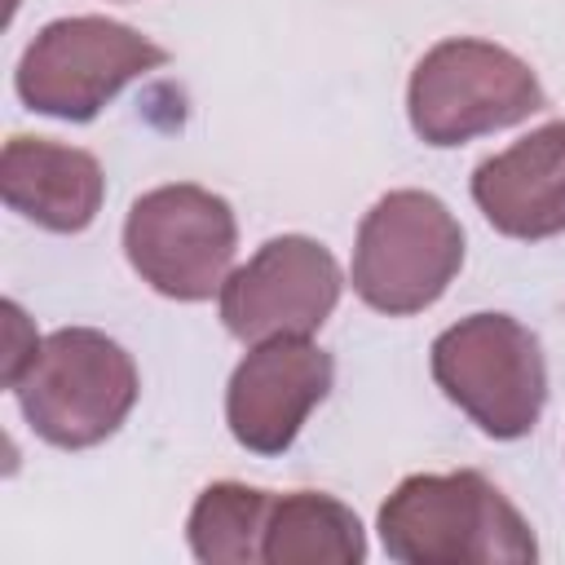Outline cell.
<instances>
[{
  "label": "cell",
  "mask_w": 565,
  "mask_h": 565,
  "mask_svg": "<svg viewBox=\"0 0 565 565\" xmlns=\"http://www.w3.org/2000/svg\"><path fill=\"white\" fill-rule=\"evenodd\" d=\"M380 539L402 565H525L539 556L525 516L472 468L406 477L380 508Z\"/></svg>",
  "instance_id": "obj_1"
},
{
  "label": "cell",
  "mask_w": 565,
  "mask_h": 565,
  "mask_svg": "<svg viewBox=\"0 0 565 565\" xmlns=\"http://www.w3.org/2000/svg\"><path fill=\"white\" fill-rule=\"evenodd\" d=\"M26 424L62 446L84 450L106 441L137 402V366L132 358L102 331L62 327L40 340L35 358L9 384Z\"/></svg>",
  "instance_id": "obj_2"
},
{
  "label": "cell",
  "mask_w": 565,
  "mask_h": 565,
  "mask_svg": "<svg viewBox=\"0 0 565 565\" xmlns=\"http://www.w3.org/2000/svg\"><path fill=\"white\" fill-rule=\"evenodd\" d=\"M433 380L490 437H525L547 397L543 349L508 313H472L437 335Z\"/></svg>",
  "instance_id": "obj_3"
},
{
  "label": "cell",
  "mask_w": 565,
  "mask_h": 565,
  "mask_svg": "<svg viewBox=\"0 0 565 565\" xmlns=\"http://www.w3.org/2000/svg\"><path fill=\"white\" fill-rule=\"evenodd\" d=\"M411 128L428 146H459L543 110L534 71L486 40H441L411 75Z\"/></svg>",
  "instance_id": "obj_4"
},
{
  "label": "cell",
  "mask_w": 565,
  "mask_h": 565,
  "mask_svg": "<svg viewBox=\"0 0 565 565\" xmlns=\"http://www.w3.org/2000/svg\"><path fill=\"white\" fill-rule=\"evenodd\" d=\"M463 260V230L437 194L393 190L358 230L353 291L380 313L428 309Z\"/></svg>",
  "instance_id": "obj_5"
},
{
  "label": "cell",
  "mask_w": 565,
  "mask_h": 565,
  "mask_svg": "<svg viewBox=\"0 0 565 565\" xmlns=\"http://www.w3.org/2000/svg\"><path fill=\"white\" fill-rule=\"evenodd\" d=\"M163 49L110 18L49 22L18 62V93L53 119H93L124 84L163 66Z\"/></svg>",
  "instance_id": "obj_6"
},
{
  "label": "cell",
  "mask_w": 565,
  "mask_h": 565,
  "mask_svg": "<svg viewBox=\"0 0 565 565\" xmlns=\"http://www.w3.org/2000/svg\"><path fill=\"white\" fill-rule=\"evenodd\" d=\"M234 247V212L203 185H159L132 203L124 225V252L132 269L172 300H207L221 291Z\"/></svg>",
  "instance_id": "obj_7"
},
{
  "label": "cell",
  "mask_w": 565,
  "mask_h": 565,
  "mask_svg": "<svg viewBox=\"0 0 565 565\" xmlns=\"http://www.w3.org/2000/svg\"><path fill=\"white\" fill-rule=\"evenodd\" d=\"M340 300V265L327 247L305 234L269 238L243 269H234L221 287L225 327L247 340H282L318 331Z\"/></svg>",
  "instance_id": "obj_8"
},
{
  "label": "cell",
  "mask_w": 565,
  "mask_h": 565,
  "mask_svg": "<svg viewBox=\"0 0 565 565\" xmlns=\"http://www.w3.org/2000/svg\"><path fill=\"white\" fill-rule=\"evenodd\" d=\"M331 375V353H322L305 335L256 344L234 366L225 393V419L234 441L252 455H282L296 441L305 415L327 397Z\"/></svg>",
  "instance_id": "obj_9"
},
{
  "label": "cell",
  "mask_w": 565,
  "mask_h": 565,
  "mask_svg": "<svg viewBox=\"0 0 565 565\" xmlns=\"http://www.w3.org/2000/svg\"><path fill=\"white\" fill-rule=\"evenodd\" d=\"M472 199L508 238L565 234V119L486 159L472 172Z\"/></svg>",
  "instance_id": "obj_10"
},
{
  "label": "cell",
  "mask_w": 565,
  "mask_h": 565,
  "mask_svg": "<svg viewBox=\"0 0 565 565\" xmlns=\"http://www.w3.org/2000/svg\"><path fill=\"white\" fill-rule=\"evenodd\" d=\"M0 194L26 221L53 234H75L102 207V168L88 150L18 132L0 154Z\"/></svg>",
  "instance_id": "obj_11"
},
{
  "label": "cell",
  "mask_w": 565,
  "mask_h": 565,
  "mask_svg": "<svg viewBox=\"0 0 565 565\" xmlns=\"http://www.w3.org/2000/svg\"><path fill=\"white\" fill-rule=\"evenodd\" d=\"M366 556V539L358 516L318 490L274 494L265 525V561L269 565H353Z\"/></svg>",
  "instance_id": "obj_12"
},
{
  "label": "cell",
  "mask_w": 565,
  "mask_h": 565,
  "mask_svg": "<svg viewBox=\"0 0 565 565\" xmlns=\"http://www.w3.org/2000/svg\"><path fill=\"white\" fill-rule=\"evenodd\" d=\"M274 494L243 486V481H216L199 494L190 512V547L207 565H256L265 561V525H269Z\"/></svg>",
  "instance_id": "obj_13"
}]
</instances>
